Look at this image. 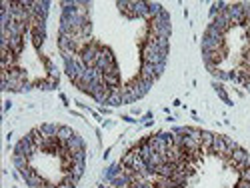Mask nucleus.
<instances>
[{"label":"nucleus","mask_w":250,"mask_h":188,"mask_svg":"<svg viewBox=\"0 0 250 188\" xmlns=\"http://www.w3.org/2000/svg\"><path fill=\"white\" fill-rule=\"evenodd\" d=\"M14 162L30 188H74L84 170V142L68 126L44 124L18 142Z\"/></svg>","instance_id":"nucleus-1"}]
</instances>
